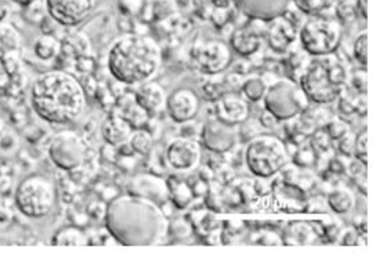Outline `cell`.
<instances>
[{
  "label": "cell",
  "mask_w": 373,
  "mask_h": 253,
  "mask_svg": "<svg viewBox=\"0 0 373 253\" xmlns=\"http://www.w3.org/2000/svg\"><path fill=\"white\" fill-rule=\"evenodd\" d=\"M166 106L172 121L178 124H186L199 113L200 102L193 91L181 88L174 91L172 95L166 99Z\"/></svg>",
  "instance_id": "14"
},
{
  "label": "cell",
  "mask_w": 373,
  "mask_h": 253,
  "mask_svg": "<svg viewBox=\"0 0 373 253\" xmlns=\"http://www.w3.org/2000/svg\"><path fill=\"white\" fill-rule=\"evenodd\" d=\"M262 245H281L283 241L274 233H265L259 241Z\"/></svg>",
  "instance_id": "46"
},
{
  "label": "cell",
  "mask_w": 373,
  "mask_h": 253,
  "mask_svg": "<svg viewBox=\"0 0 373 253\" xmlns=\"http://www.w3.org/2000/svg\"><path fill=\"white\" fill-rule=\"evenodd\" d=\"M216 9H228L232 4V0H211Z\"/></svg>",
  "instance_id": "51"
},
{
  "label": "cell",
  "mask_w": 373,
  "mask_h": 253,
  "mask_svg": "<svg viewBox=\"0 0 373 253\" xmlns=\"http://www.w3.org/2000/svg\"><path fill=\"white\" fill-rule=\"evenodd\" d=\"M21 36L11 25L0 23V61L16 55L21 48Z\"/></svg>",
  "instance_id": "23"
},
{
  "label": "cell",
  "mask_w": 373,
  "mask_h": 253,
  "mask_svg": "<svg viewBox=\"0 0 373 253\" xmlns=\"http://www.w3.org/2000/svg\"><path fill=\"white\" fill-rule=\"evenodd\" d=\"M238 4L244 10V13L257 16V18H269L278 16L288 0H236Z\"/></svg>",
  "instance_id": "21"
},
{
  "label": "cell",
  "mask_w": 373,
  "mask_h": 253,
  "mask_svg": "<svg viewBox=\"0 0 373 253\" xmlns=\"http://www.w3.org/2000/svg\"><path fill=\"white\" fill-rule=\"evenodd\" d=\"M48 155L58 168L75 171L86 160V142L73 131H61L51 141Z\"/></svg>",
  "instance_id": "9"
},
{
  "label": "cell",
  "mask_w": 373,
  "mask_h": 253,
  "mask_svg": "<svg viewBox=\"0 0 373 253\" xmlns=\"http://www.w3.org/2000/svg\"><path fill=\"white\" fill-rule=\"evenodd\" d=\"M202 92L206 97L205 99H209V100H217V99L221 98L223 95L227 94V91L223 88V85L220 82H215V80H211L204 85Z\"/></svg>",
  "instance_id": "35"
},
{
  "label": "cell",
  "mask_w": 373,
  "mask_h": 253,
  "mask_svg": "<svg viewBox=\"0 0 373 253\" xmlns=\"http://www.w3.org/2000/svg\"><path fill=\"white\" fill-rule=\"evenodd\" d=\"M277 122H278V119L273 114L269 113L268 110H265V113L262 114V117L259 118L261 126L268 127V129L275 126Z\"/></svg>",
  "instance_id": "44"
},
{
  "label": "cell",
  "mask_w": 373,
  "mask_h": 253,
  "mask_svg": "<svg viewBox=\"0 0 373 253\" xmlns=\"http://www.w3.org/2000/svg\"><path fill=\"white\" fill-rule=\"evenodd\" d=\"M244 158L247 167L254 176L269 179L285 167L288 161L287 148L283 141L275 137L257 136L248 142Z\"/></svg>",
  "instance_id": "5"
},
{
  "label": "cell",
  "mask_w": 373,
  "mask_h": 253,
  "mask_svg": "<svg viewBox=\"0 0 373 253\" xmlns=\"http://www.w3.org/2000/svg\"><path fill=\"white\" fill-rule=\"evenodd\" d=\"M167 161L172 168L187 171L194 168L201 157V149L199 142L191 139H177L167 148Z\"/></svg>",
  "instance_id": "13"
},
{
  "label": "cell",
  "mask_w": 373,
  "mask_h": 253,
  "mask_svg": "<svg viewBox=\"0 0 373 253\" xmlns=\"http://www.w3.org/2000/svg\"><path fill=\"white\" fill-rule=\"evenodd\" d=\"M353 87L359 91L365 94L367 92V85H368V77H367V73L365 72H357L354 76H353Z\"/></svg>",
  "instance_id": "40"
},
{
  "label": "cell",
  "mask_w": 373,
  "mask_h": 253,
  "mask_svg": "<svg viewBox=\"0 0 373 253\" xmlns=\"http://www.w3.org/2000/svg\"><path fill=\"white\" fill-rule=\"evenodd\" d=\"M346 167H347V164L344 163L340 157H334L329 164V168L332 173H342L346 171Z\"/></svg>",
  "instance_id": "45"
},
{
  "label": "cell",
  "mask_w": 373,
  "mask_h": 253,
  "mask_svg": "<svg viewBox=\"0 0 373 253\" xmlns=\"http://www.w3.org/2000/svg\"><path fill=\"white\" fill-rule=\"evenodd\" d=\"M191 58L202 73L217 75L230 65L231 50L224 43L208 41L191 49Z\"/></svg>",
  "instance_id": "10"
},
{
  "label": "cell",
  "mask_w": 373,
  "mask_h": 253,
  "mask_svg": "<svg viewBox=\"0 0 373 253\" xmlns=\"http://www.w3.org/2000/svg\"><path fill=\"white\" fill-rule=\"evenodd\" d=\"M263 36L273 50L285 52L288 48L295 43L298 30L284 15H278L272 18L269 23L265 26Z\"/></svg>",
  "instance_id": "15"
},
{
  "label": "cell",
  "mask_w": 373,
  "mask_h": 253,
  "mask_svg": "<svg viewBox=\"0 0 373 253\" xmlns=\"http://www.w3.org/2000/svg\"><path fill=\"white\" fill-rule=\"evenodd\" d=\"M30 103L41 119L63 125L82 115L86 107V95L83 87L71 75L51 70L33 83Z\"/></svg>",
  "instance_id": "2"
},
{
  "label": "cell",
  "mask_w": 373,
  "mask_h": 253,
  "mask_svg": "<svg viewBox=\"0 0 373 253\" xmlns=\"http://www.w3.org/2000/svg\"><path fill=\"white\" fill-rule=\"evenodd\" d=\"M341 26L335 21L311 16L299 30V38L305 53L311 56L331 55L341 43Z\"/></svg>",
  "instance_id": "7"
},
{
  "label": "cell",
  "mask_w": 373,
  "mask_h": 253,
  "mask_svg": "<svg viewBox=\"0 0 373 253\" xmlns=\"http://www.w3.org/2000/svg\"><path fill=\"white\" fill-rule=\"evenodd\" d=\"M346 82L347 72L344 64L331 55L310 58L298 80L308 100L317 104L331 103L340 98Z\"/></svg>",
  "instance_id": "4"
},
{
  "label": "cell",
  "mask_w": 373,
  "mask_h": 253,
  "mask_svg": "<svg viewBox=\"0 0 373 253\" xmlns=\"http://www.w3.org/2000/svg\"><path fill=\"white\" fill-rule=\"evenodd\" d=\"M338 106H340V110H341V113H354V102H352V100H349V99H340V104H338Z\"/></svg>",
  "instance_id": "48"
},
{
  "label": "cell",
  "mask_w": 373,
  "mask_h": 253,
  "mask_svg": "<svg viewBox=\"0 0 373 253\" xmlns=\"http://www.w3.org/2000/svg\"><path fill=\"white\" fill-rule=\"evenodd\" d=\"M130 194L158 203L169 198V190L166 182L154 175H139L130 183Z\"/></svg>",
  "instance_id": "17"
},
{
  "label": "cell",
  "mask_w": 373,
  "mask_h": 253,
  "mask_svg": "<svg viewBox=\"0 0 373 253\" xmlns=\"http://www.w3.org/2000/svg\"><path fill=\"white\" fill-rule=\"evenodd\" d=\"M95 7V0H45L46 13L61 26L82 23Z\"/></svg>",
  "instance_id": "11"
},
{
  "label": "cell",
  "mask_w": 373,
  "mask_h": 253,
  "mask_svg": "<svg viewBox=\"0 0 373 253\" xmlns=\"http://www.w3.org/2000/svg\"><path fill=\"white\" fill-rule=\"evenodd\" d=\"M133 127L122 117H110L102 125V136L105 141L113 146H122L128 144Z\"/></svg>",
  "instance_id": "20"
},
{
  "label": "cell",
  "mask_w": 373,
  "mask_h": 253,
  "mask_svg": "<svg viewBox=\"0 0 373 253\" xmlns=\"http://www.w3.org/2000/svg\"><path fill=\"white\" fill-rule=\"evenodd\" d=\"M338 141V151L344 156L353 155V151H354V141L356 137L353 134H350V131L344 136L342 139H340Z\"/></svg>",
  "instance_id": "38"
},
{
  "label": "cell",
  "mask_w": 373,
  "mask_h": 253,
  "mask_svg": "<svg viewBox=\"0 0 373 253\" xmlns=\"http://www.w3.org/2000/svg\"><path fill=\"white\" fill-rule=\"evenodd\" d=\"M160 49L152 38L128 34L113 43L107 53V68L124 85H143L160 65Z\"/></svg>",
  "instance_id": "3"
},
{
  "label": "cell",
  "mask_w": 373,
  "mask_h": 253,
  "mask_svg": "<svg viewBox=\"0 0 373 253\" xmlns=\"http://www.w3.org/2000/svg\"><path fill=\"white\" fill-rule=\"evenodd\" d=\"M242 90H243L244 95L247 97L248 100L259 102L265 97V94L268 91V85L265 83V80L262 77L254 76V77L244 80Z\"/></svg>",
  "instance_id": "27"
},
{
  "label": "cell",
  "mask_w": 373,
  "mask_h": 253,
  "mask_svg": "<svg viewBox=\"0 0 373 253\" xmlns=\"http://www.w3.org/2000/svg\"><path fill=\"white\" fill-rule=\"evenodd\" d=\"M354 203L356 199L353 194L345 188L332 190L327 197V205L330 206L331 210L335 211L337 214L349 212L354 208Z\"/></svg>",
  "instance_id": "25"
},
{
  "label": "cell",
  "mask_w": 373,
  "mask_h": 253,
  "mask_svg": "<svg viewBox=\"0 0 373 253\" xmlns=\"http://www.w3.org/2000/svg\"><path fill=\"white\" fill-rule=\"evenodd\" d=\"M15 203L25 217L40 220L51 214L56 205V188L48 178L31 175L15 191Z\"/></svg>",
  "instance_id": "6"
},
{
  "label": "cell",
  "mask_w": 373,
  "mask_h": 253,
  "mask_svg": "<svg viewBox=\"0 0 373 253\" xmlns=\"http://www.w3.org/2000/svg\"><path fill=\"white\" fill-rule=\"evenodd\" d=\"M293 3L303 14L315 15L326 7L327 0H293Z\"/></svg>",
  "instance_id": "31"
},
{
  "label": "cell",
  "mask_w": 373,
  "mask_h": 253,
  "mask_svg": "<svg viewBox=\"0 0 373 253\" xmlns=\"http://www.w3.org/2000/svg\"><path fill=\"white\" fill-rule=\"evenodd\" d=\"M216 118L227 125L235 126L243 124L248 117V106L243 99L226 94L215 100Z\"/></svg>",
  "instance_id": "16"
},
{
  "label": "cell",
  "mask_w": 373,
  "mask_h": 253,
  "mask_svg": "<svg viewBox=\"0 0 373 253\" xmlns=\"http://www.w3.org/2000/svg\"><path fill=\"white\" fill-rule=\"evenodd\" d=\"M350 127L341 119H331L330 122L326 124V133L329 134L331 140L337 141L342 139L349 133Z\"/></svg>",
  "instance_id": "32"
},
{
  "label": "cell",
  "mask_w": 373,
  "mask_h": 253,
  "mask_svg": "<svg viewBox=\"0 0 373 253\" xmlns=\"http://www.w3.org/2000/svg\"><path fill=\"white\" fill-rule=\"evenodd\" d=\"M263 100L265 109L278 121L292 119L305 112L308 106V98L292 80H278L268 87Z\"/></svg>",
  "instance_id": "8"
},
{
  "label": "cell",
  "mask_w": 373,
  "mask_h": 253,
  "mask_svg": "<svg viewBox=\"0 0 373 253\" xmlns=\"http://www.w3.org/2000/svg\"><path fill=\"white\" fill-rule=\"evenodd\" d=\"M356 6H357V11L359 15L364 18V21H367L368 19V0H357Z\"/></svg>",
  "instance_id": "50"
},
{
  "label": "cell",
  "mask_w": 373,
  "mask_h": 253,
  "mask_svg": "<svg viewBox=\"0 0 373 253\" xmlns=\"http://www.w3.org/2000/svg\"><path fill=\"white\" fill-rule=\"evenodd\" d=\"M11 11V0H0V23H3Z\"/></svg>",
  "instance_id": "47"
},
{
  "label": "cell",
  "mask_w": 373,
  "mask_h": 253,
  "mask_svg": "<svg viewBox=\"0 0 373 253\" xmlns=\"http://www.w3.org/2000/svg\"><path fill=\"white\" fill-rule=\"evenodd\" d=\"M166 184L169 190V197L177 209H186L187 206L193 202L194 199L193 190L185 182L172 178Z\"/></svg>",
  "instance_id": "24"
},
{
  "label": "cell",
  "mask_w": 373,
  "mask_h": 253,
  "mask_svg": "<svg viewBox=\"0 0 373 253\" xmlns=\"http://www.w3.org/2000/svg\"><path fill=\"white\" fill-rule=\"evenodd\" d=\"M106 227L124 247H154L166 237L169 222L158 203L136 197L115 198L106 210Z\"/></svg>",
  "instance_id": "1"
},
{
  "label": "cell",
  "mask_w": 373,
  "mask_h": 253,
  "mask_svg": "<svg viewBox=\"0 0 373 253\" xmlns=\"http://www.w3.org/2000/svg\"><path fill=\"white\" fill-rule=\"evenodd\" d=\"M365 168H367V166L365 164H362L359 160H354V161H352V163H349L347 164V167H346V171H349L352 175H354V176H361L362 173H365Z\"/></svg>",
  "instance_id": "43"
},
{
  "label": "cell",
  "mask_w": 373,
  "mask_h": 253,
  "mask_svg": "<svg viewBox=\"0 0 373 253\" xmlns=\"http://www.w3.org/2000/svg\"><path fill=\"white\" fill-rule=\"evenodd\" d=\"M331 139L329 134L326 133V130H315L312 140H311V145H312V151L315 154H325L329 151L330 148Z\"/></svg>",
  "instance_id": "33"
},
{
  "label": "cell",
  "mask_w": 373,
  "mask_h": 253,
  "mask_svg": "<svg viewBox=\"0 0 373 253\" xmlns=\"http://www.w3.org/2000/svg\"><path fill=\"white\" fill-rule=\"evenodd\" d=\"M261 37L262 33H259L257 28L244 26L232 33L230 40L231 46L241 56H253L261 48Z\"/></svg>",
  "instance_id": "19"
},
{
  "label": "cell",
  "mask_w": 373,
  "mask_h": 253,
  "mask_svg": "<svg viewBox=\"0 0 373 253\" xmlns=\"http://www.w3.org/2000/svg\"><path fill=\"white\" fill-rule=\"evenodd\" d=\"M340 239H341L342 245H347V247L357 245L359 244V232H356L354 229H347V230H345L344 233L341 232Z\"/></svg>",
  "instance_id": "39"
},
{
  "label": "cell",
  "mask_w": 373,
  "mask_h": 253,
  "mask_svg": "<svg viewBox=\"0 0 373 253\" xmlns=\"http://www.w3.org/2000/svg\"><path fill=\"white\" fill-rule=\"evenodd\" d=\"M33 50H34V55L38 57L40 60L49 61L60 53V43L53 36L43 34L36 40Z\"/></svg>",
  "instance_id": "26"
},
{
  "label": "cell",
  "mask_w": 373,
  "mask_h": 253,
  "mask_svg": "<svg viewBox=\"0 0 373 253\" xmlns=\"http://www.w3.org/2000/svg\"><path fill=\"white\" fill-rule=\"evenodd\" d=\"M128 144L133 152L139 155H147L152 148V137L145 130H136L132 131Z\"/></svg>",
  "instance_id": "28"
},
{
  "label": "cell",
  "mask_w": 373,
  "mask_h": 253,
  "mask_svg": "<svg viewBox=\"0 0 373 253\" xmlns=\"http://www.w3.org/2000/svg\"><path fill=\"white\" fill-rule=\"evenodd\" d=\"M337 14H338V18L342 21V22H349L350 19H353L354 16V9L349 4V3H344L338 7L337 10Z\"/></svg>",
  "instance_id": "41"
},
{
  "label": "cell",
  "mask_w": 373,
  "mask_h": 253,
  "mask_svg": "<svg viewBox=\"0 0 373 253\" xmlns=\"http://www.w3.org/2000/svg\"><path fill=\"white\" fill-rule=\"evenodd\" d=\"M290 237L289 239H293L292 244L295 245H300V244H308L307 239L312 237V229L305 224H298V225L292 226L290 227Z\"/></svg>",
  "instance_id": "34"
},
{
  "label": "cell",
  "mask_w": 373,
  "mask_h": 253,
  "mask_svg": "<svg viewBox=\"0 0 373 253\" xmlns=\"http://www.w3.org/2000/svg\"><path fill=\"white\" fill-rule=\"evenodd\" d=\"M201 141L208 151L214 154H226L235 146L238 134L233 126L215 118L208 121L202 127Z\"/></svg>",
  "instance_id": "12"
},
{
  "label": "cell",
  "mask_w": 373,
  "mask_h": 253,
  "mask_svg": "<svg viewBox=\"0 0 373 253\" xmlns=\"http://www.w3.org/2000/svg\"><path fill=\"white\" fill-rule=\"evenodd\" d=\"M368 142H369V137H368V131L362 130L359 136L356 137L354 141V151L353 154L356 155V158L359 160L362 164H368Z\"/></svg>",
  "instance_id": "30"
},
{
  "label": "cell",
  "mask_w": 373,
  "mask_h": 253,
  "mask_svg": "<svg viewBox=\"0 0 373 253\" xmlns=\"http://www.w3.org/2000/svg\"><path fill=\"white\" fill-rule=\"evenodd\" d=\"M166 92L159 83H143L135 94V102L148 115L158 114L166 103Z\"/></svg>",
  "instance_id": "18"
},
{
  "label": "cell",
  "mask_w": 373,
  "mask_h": 253,
  "mask_svg": "<svg viewBox=\"0 0 373 253\" xmlns=\"http://www.w3.org/2000/svg\"><path fill=\"white\" fill-rule=\"evenodd\" d=\"M316 154L314 151H299L295 157L293 161L296 163V166L299 167H310L315 163Z\"/></svg>",
  "instance_id": "37"
},
{
  "label": "cell",
  "mask_w": 373,
  "mask_h": 253,
  "mask_svg": "<svg viewBox=\"0 0 373 253\" xmlns=\"http://www.w3.org/2000/svg\"><path fill=\"white\" fill-rule=\"evenodd\" d=\"M88 244L87 236L75 226H65L58 229L52 237V245L55 247H86Z\"/></svg>",
  "instance_id": "22"
},
{
  "label": "cell",
  "mask_w": 373,
  "mask_h": 253,
  "mask_svg": "<svg viewBox=\"0 0 373 253\" xmlns=\"http://www.w3.org/2000/svg\"><path fill=\"white\" fill-rule=\"evenodd\" d=\"M323 230H325L326 237H329V239H331V241H335V239H340V235H341V232H342L341 226L337 225L335 222H332L331 225H325Z\"/></svg>",
  "instance_id": "42"
},
{
  "label": "cell",
  "mask_w": 373,
  "mask_h": 253,
  "mask_svg": "<svg viewBox=\"0 0 373 253\" xmlns=\"http://www.w3.org/2000/svg\"><path fill=\"white\" fill-rule=\"evenodd\" d=\"M310 58L305 55V53H292V56L289 58V67L290 70H293V75L298 76V80L302 75L303 70L307 67Z\"/></svg>",
  "instance_id": "36"
},
{
  "label": "cell",
  "mask_w": 373,
  "mask_h": 253,
  "mask_svg": "<svg viewBox=\"0 0 373 253\" xmlns=\"http://www.w3.org/2000/svg\"><path fill=\"white\" fill-rule=\"evenodd\" d=\"M367 109H368V102H367V97L362 95L359 97L356 102H354V112L365 115L367 114Z\"/></svg>",
  "instance_id": "49"
},
{
  "label": "cell",
  "mask_w": 373,
  "mask_h": 253,
  "mask_svg": "<svg viewBox=\"0 0 373 253\" xmlns=\"http://www.w3.org/2000/svg\"><path fill=\"white\" fill-rule=\"evenodd\" d=\"M353 53L354 58L359 61L361 65H368V33L364 31L356 38L353 45Z\"/></svg>",
  "instance_id": "29"
}]
</instances>
